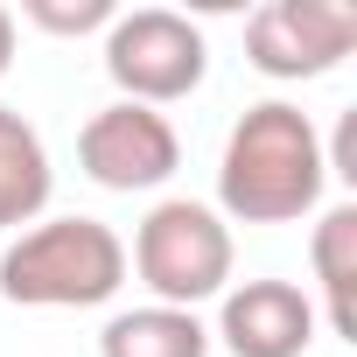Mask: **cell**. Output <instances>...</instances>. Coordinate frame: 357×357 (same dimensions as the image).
I'll list each match as a JSON object with an SVG mask.
<instances>
[{
  "label": "cell",
  "instance_id": "cell-9",
  "mask_svg": "<svg viewBox=\"0 0 357 357\" xmlns=\"http://www.w3.org/2000/svg\"><path fill=\"white\" fill-rule=\"evenodd\" d=\"M50 147L43 133L15 112V105H0V231H22L43 218L50 204Z\"/></svg>",
  "mask_w": 357,
  "mask_h": 357
},
{
  "label": "cell",
  "instance_id": "cell-11",
  "mask_svg": "<svg viewBox=\"0 0 357 357\" xmlns=\"http://www.w3.org/2000/svg\"><path fill=\"white\" fill-rule=\"evenodd\" d=\"M22 15L50 36H84V29H112V0H22Z\"/></svg>",
  "mask_w": 357,
  "mask_h": 357
},
{
  "label": "cell",
  "instance_id": "cell-8",
  "mask_svg": "<svg viewBox=\"0 0 357 357\" xmlns=\"http://www.w3.org/2000/svg\"><path fill=\"white\" fill-rule=\"evenodd\" d=\"M308 266H315V287H322L315 315H329V329L343 343H357V204H329L315 218Z\"/></svg>",
  "mask_w": 357,
  "mask_h": 357
},
{
  "label": "cell",
  "instance_id": "cell-4",
  "mask_svg": "<svg viewBox=\"0 0 357 357\" xmlns=\"http://www.w3.org/2000/svg\"><path fill=\"white\" fill-rule=\"evenodd\" d=\"M211 70V43L190 15L175 8H133V15H112L105 29V77L119 84L126 105H175L190 98Z\"/></svg>",
  "mask_w": 357,
  "mask_h": 357
},
{
  "label": "cell",
  "instance_id": "cell-12",
  "mask_svg": "<svg viewBox=\"0 0 357 357\" xmlns=\"http://www.w3.org/2000/svg\"><path fill=\"white\" fill-rule=\"evenodd\" d=\"M8 63H15V15L0 8V70H8Z\"/></svg>",
  "mask_w": 357,
  "mask_h": 357
},
{
  "label": "cell",
  "instance_id": "cell-10",
  "mask_svg": "<svg viewBox=\"0 0 357 357\" xmlns=\"http://www.w3.org/2000/svg\"><path fill=\"white\" fill-rule=\"evenodd\" d=\"M98 357H211V329L197 322V308H119L98 329Z\"/></svg>",
  "mask_w": 357,
  "mask_h": 357
},
{
  "label": "cell",
  "instance_id": "cell-6",
  "mask_svg": "<svg viewBox=\"0 0 357 357\" xmlns=\"http://www.w3.org/2000/svg\"><path fill=\"white\" fill-rule=\"evenodd\" d=\"M357 8L350 0H266L245 22V56L259 77H322L350 56Z\"/></svg>",
  "mask_w": 357,
  "mask_h": 357
},
{
  "label": "cell",
  "instance_id": "cell-5",
  "mask_svg": "<svg viewBox=\"0 0 357 357\" xmlns=\"http://www.w3.org/2000/svg\"><path fill=\"white\" fill-rule=\"evenodd\" d=\"M77 161H84V175H91L98 190L133 197V190H161L168 175L183 168V140H175L168 112L112 98L105 112L84 119V133H77Z\"/></svg>",
  "mask_w": 357,
  "mask_h": 357
},
{
  "label": "cell",
  "instance_id": "cell-1",
  "mask_svg": "<svg viewBox=\"0 0 357 357\" xmlns=\"http://www.w3.org/2000/svg\"><path fill=\"white\" fill-rule=\"evenodd\" d=\"M329 161H322V133L301 105L266 98L252 105L218 161V218L238 225H294L322 204Z\"/></svg>",
  "mask_w": 357,
  "mask_h": 357
},
{
  "label": "cell",
  "instance_id": "cell-7",
  "mask_svg": "<svg viewBox=\"0 0 357 357\" xmlns=\"http://www.w3.org/2000/svg\"><path fill=\"white\" fill-rule=\"evenodd\" d=\"M315 322L322 315L294 280H238L218 294V343L231 357H301Z\"/></svg>",
  "mask_w": 357,
  "mask_h": 357
},
{
  "label": "cell",
  "instance_id": "cell-3",
  "mask_svg": "<svg viewBox=\"0 0 357 357\" xmlns=\"http://www.w3.org/2000/svg\"><path fill=\"white\" fill-rule=\"evenodd\" d=\"M231 259H238L231 225H225L211 204H197V197L154 204V211L140 218V231H133V252H126V266L147 280V294H154L161 308L218 301V294L231 287Z\"/></svg>",
  "mask_w": 357,
  "mask_h": 357
},
{
  "label": "cell",
  "instance_id": "cell-2",
  "mask_svg": "<svg viewBox=\"0 0 357 357\" xmlns=\"http://www.w3.org/2000/svg\"><path fill=\"white\" fill-rule=\"evenodd\" d=\"M126 287V238L105 218H43L0 252L15 308H98Z\"/></svg>",
  "mask_w": 357,
  "mask_h": 357
}]
</instances>
